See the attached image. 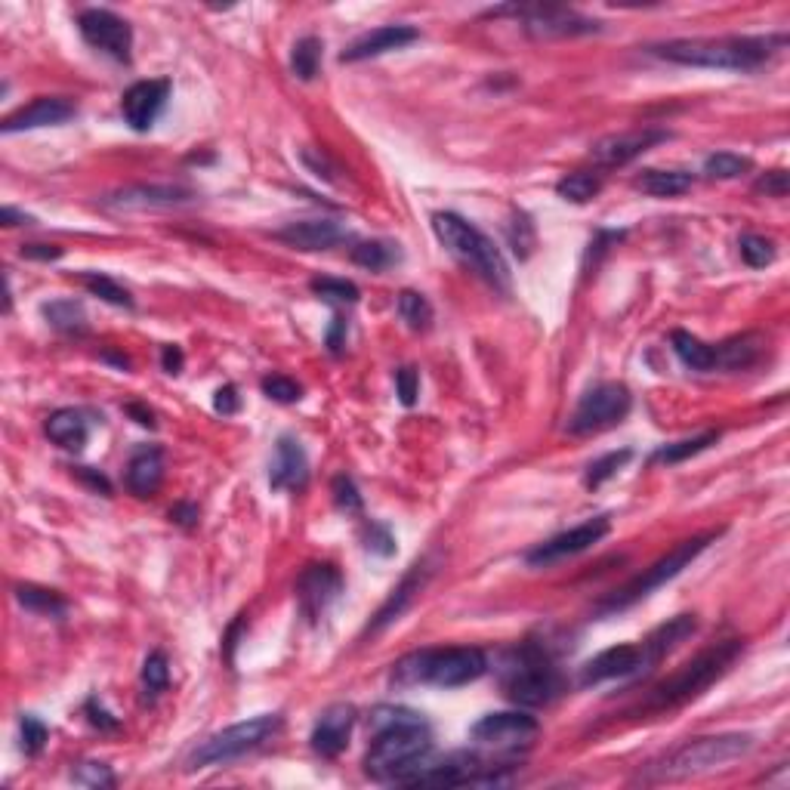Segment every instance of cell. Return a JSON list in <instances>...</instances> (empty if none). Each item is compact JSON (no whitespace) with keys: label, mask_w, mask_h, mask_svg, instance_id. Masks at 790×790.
Segmentation results:
<instances>
[{"label":"cell","mask_w":790,"mask_h":790,"mask_svg":"<svg viewBox=\"0 0 790 790\" xmlns=\"http://www.w3.org/2000/svg\"><path fill=\"white\" fill-rule=\"evenodd\" d=\"M541 726L531 713H522V710H507V713H485L479 723H473L470 729V738L476 744H485V747H494V750H519V747H528Z\"/></svg>","instance_id":"7c38bea8"},{"label":"cell","mask_w":790,"mask_h":790,"mask_svg":"<svg viewBox=\"0 0 790 790\" xmlns=\"http://www.w3.org/2000/svg\"><path fill=\"white\" fill-rule=\"evenodd\" d=\"M695 183V176L686 173V170H658V167H649V170H642L636 179H633V186L645 195H652V198H676V195H686Z\"/></svg>","instance_id":"f1b7e54d"},{"label":"cell","mask_w":790,"mask_h":790,"mask_svg":"<svg viewBox=\"0 0 790 790\" xmlns=\"http://www.w3.org/2000/svg\"><path fill=\"white\" fill-rule=\"evenodd\" d=\"M331 494H334V507L346 516H358L362 513V494H358L355 482L349 476H337L331 482Z\"/></svg>","instance_id":"f6af8a7d"},{"label":"cell","mask_w":790,"mask_h":790,"mask_svg":"<svg viewBox=\"0 0 790 790\" xmlns=\"http://www.w3.org/2000/svg\"><path fill=\"white\" fill-rule=\"evenodd\" d=\"M309 482V457L303 451V445L291 436H281L275 445V460H272V473H269V485L275 491H303Z\"/></svg>","instance_id":"603a6c76"},{"label":"cell","mask_w":790,"mask_h":790,"mask_svg":"<svg viewBox=\"0 0 790 790\" xmlns=\"http://www.w3.org/2000/svg\"><path fill=\"white\" fill-rule=\"evenodd\" d=\"M44 429H47L50 442H56L65 451H81L87 445V439H90V423L75 408H59V411H53L47 417Z\"/></svg>","instance_id":"83f0119b"},{"label":"cell","mask_w":790,"mask_h":790,"mask_svg":"<svg viewBox=\"0 0 790 790\" xmlns=\"http://www.w3.org/2000/svg\"><path fill=\"white\" fill-rule=\"evenodd\" d=\"M670 139L667 130H658V127H642V130H630V133H615V136H605L599 139L596 146L590 149V158L596 167H605V170H615V167H627L630 161H636L639 155H645L652 146L658 142Z\"/></svg>","instance_id":"9a60e30c"},{"label":"cell","mask_w":790,"mask_h":790,"mask_svg":"<svg viewBox=\"0 0 790 790\" xmlns=\"http://www.w3.org/2000/svg\"><path fill=\"white\" fill-rule=\"evenodd\" d=\"M753 747L750 735H704V738H692L686 744H679L673 753L652 766V778L655 781H679V778H692V775H704L713 769H723L726 763L744 757V753Z\"/></svg>","instance_id":"ba28073f"},{"label":"cell","mask_w":790,"mask_h":790,"mask_svg":"<svg viewBox=\"0 0 790 790\" xmlns=\"http://www.w3.org/2000/svg\"><path fill=\"white\" fill-rule=\"evenodd\" d=\"M738 250H741V260H744L750 269L772 266L775 257H778L775 244H772L769 238H763V235H753V232H747V235L738 238Z\"/></svg>","instance_id":"60d3db41"},{"label":"cell","mask_w":790,"mask_h":790,"mask_svg":"<svg viewBox=\"0 0 790 790\" xmlns=\"http://www.w3.org/2000/svg\"><path fill=\"white\" fill-rule=\"evenodd\" d=\"M507 238H510V247L516 250L522 260L531 254V247H534V226H531V220L525 217V213H516V217H513V223L507 226Z\"/></svg>","instance_id":"c3c4849f"},{"label":"cell","mask_w":790,"mask_h":790,"mask_svg":"<svg viewBox=\"0 0 790 790\" xmlns=\"http://www.w3.org/2000/svg\"><path fill=\"white\" fill-rule=\"evenodd\" d=\"M608 528H612V522H608V516H596L584 525H574L556 537H550V541L544 544H537L534 550H528L525 562L534 565V568H541V565H553V562H562L568 556H578L584 550H590L593 544H599L602 537L608 534Z\"/></svg>","instance_id":"5bb4252c"},{"label":"cell","mask_w":790,"mask_h":790,"mask_svg":"<svg viewBox=\"0 0 790 790\" xmlns=\"http://www.w3.org/2000/svg\"><path fill=\"white\" fill-rule=\"evenodd\" d=\"M753 164L750 158L744 155H735V152H716L704 161V176L707 179H735L741 173H747Z\"/></svg>","instance_id":"ee69618b"},{"label":"cell","mask_w":790,"mask_h":790,"mask_svg":"<svg viewBox=\"0 0 790 790\" xmlns=\"http://www.w3.org/2000/svg\"><path fill=\"white\" fill-rule=\"evenodd\" d=\"M630 457H633V451L624 448V451H612V454H605V457L593 460V463L587 466V488H599V485H605L612 476H618V473L624 470V466H627Z\"/></svg>","instance_id":"b9f144b4"},{"label":"cell","mask_w":790,"mask_h":790,"mask_svg":"<svg viewBox=\"0 0 790 790\" xmlns=\"http://www.w3.org/2000/svg\"><path fill=\"white\" fill-rule=\"evenodd\" d=\"M164 482V451L158 445H142L127 463V488L136 497H152Z\"/></svg>","instance_id":"484cf974"},{"label":"cell","mask_w":790,"mask_h":790,"mask_svg":"<svg viewBox=\"0 0 790 790\" xmlns=\"http://www.w3.org/2000/svg\"><path fill=\"white\" fill-rule=\"evenodd\" d=\"M633 408V395L624 383H596L581 395L578 408L568 417L571 436H593L602 429L621 423Z\"/></svg>","instance_id":"30bf717a"},{"label":"cell","mask_w":790,"mask_h":790,"mask_svg":"<svg viewBox=\"0 0 790 790\" xmlns=\"http://www.w3.org/2000/svg\"><path fill=\"white\" fill-rule=\"evenodd\" d=\"M399 260H402L399 244H392V241H358L352 247V263L362 269H371V272H383Z\"/></svg>","instance_id":"836d02e7"},{"label":"cell","mask_w":790,"mask_h":790,"mask_svg":"<svg viewBox=\"0 0 790 790\" xmlns=\"http://www.w3.org/2000/svg\"><path fill=\"white\" fill-rule=\"evenodd\" d=\"M676 358L692 371H716V349L704 340H698L689 331H673L670 337Z\"/></svg>","instance_id":"f546056e"},{"label":"cell","mask_w":790,"mask_h":790,"mask_svg":"<svg viewBox=\"0 0 790 790\" xmlns=\"http://www.w3.org/2000/svg\"><path fill=\"white\" fill-rule=\"evenodd\" d=\"M170 519H173L176 525L192 528V525L198 522V507H192V504H176V507L170 510Z\"/></svg>","instance_id":"91938a15"},{"label":"cell","mask_w":790,"mask_h":790,"mask_svg":"<svg viewBox=\"0 0 790 790\" xmlns=\"http://www.w3.org/2000/svg\"><path fill=\"white\" fill-rule=\"evenodd\" d=\"M263 392L269 395L272 402H278V405H294V402L303 399L300 383H294L291 377H281V374L263 377Z\"/></svg>","instance_id":"bcb514c9"},{"label":"cell","mask_w":790,"mask_h":790,"mask_svg":"<svg viewBox=\"0 0 790 790\" xmlns=\"http://www.w3.org/2000/svg\"><path fill=\"white\" fill-rule=\"evenodd\" d=\"M426 578H429L426 562H417V565L405 574V578H402V584L392 590V596L386 599V605L377 612V618H374V624H371V633L383 630V627L392 624V621H399V615H402L405 608L414 602V596L420 593V587L426 584Z\"/></svg>","instance_id":"4316f807"},{"label":"cell","mask_w":790,"mask_h":790,"mask_svg":"<svg viewBox=\"0 0 790 790\" xmlns=\"http://www.w3.org/2000/svg\"><path fill=\"white\" fill-rule=\"evenodd\" d=\"M716 537H720V531H707V534H695L689 537V541H682L676 544L667 556H661L658 562H652L649 568H642V574H636V578H630L624 587H618L615 593H608L599 605H596V615H615V612H627L630 605L642 602L645 596H652L658 587H664L667 581H673L676 574L682 568H689Z\"/></svg>","instance_id":"52a82bcc"},{"label":"cell","mask_w":790,"mask_h":790,"mask_svg":"<svg viewBox=\"0 0 790 790\" xmlns=\"http://www.w3.org/2000/svg\"><path fill=\"white\" fill-rule=\"evenodd\" d=\"M602 192V179L590 170H578V173H568L556 183V195L571 201V204H587L593 201L596 195Z\"/></svg>","instance_id":"e575fe53"},{"label":"cell","mask_w":790,"mask_h":790,"mask_svg":"<svg viewBox=\"0 0 790 790\" xmlns=\"http://www.w3.org/2000/svg\"><path fill=\"white\" fill-rule=\"evenodd\" d=\"M19 254H22L25 260L50 263V260H59V257H62V247H53V244H22Z\"/></svg>","instance_id":"11a10c76"},{"label":"cell","mask_w":790,"mask_h":790,"mask_svg":"<svg viewBox=\"0 0 790 790\" xmlns=\"http://www.w3.org/2000/svg\"><path fill=\"white\" fill-rule=\"evenodd\" d=\"M757 192H766L769 198H784L787 195V173L784 170H772L766 176L757 179Z\"/></svg>","instance_id":"f5cc1de1"},{"label":"cell","mask_w":790,"mask_h":790,"mask_svg":"<svg viewBox=\"0 0 790 790\" xmlns=\"http://www.w3.org/2000/svg\"><path fill=\"white\" fill-rule=\"evenodd\" d=\"M78 115V105L65 99V96H41L28 105H22L19 112H13L10 118H4L0 130L7 136L22 133V130H41V127H59L65 121H71Z\"/></svg>","instance_id":"ffe728a7"},{"label":"cell","mask_w":790,"mask_h":790,"mask_svg":"<svg viewBox=\"0 0 790 790\" xmlns=\"http://www.w3.org/2000/svg\"><path fill=\"white\" fill-rule=\"evenodd\" d=\"M170 99V81L167 78H158V81H139L133 84L124 99H121V115L124 121L136 130V133H146L155 127V121L161 118L164 105Z\"/></svg>","instance_id":"ac0fdd59"},{"label":"cell","mask_w":790,"mask_h":790,"mask_svg":"<svg viewBox=\"0 0 790 790\" xmlns=\"http://www.w3.org/2000/svg\"><path fill=\"white\" fill-rule=\"evenodd\" d=\"M170 682V667H167V658L164 652H152L142 664V692H146L149 701H155Z\"/></svg>","instance_id":"7bdbcfd3"},{"label":"cell","mask_w":790,"mask_h":790,"mask_svg":"<svg viewBox=\"0 0 790 790\" xmlns=\"http://www.w3.org/2000/svg\"><path fill=\"white\" fill-rule=\"evenodd\" d=\"M716 442H720V433H713V429H710V433H701V436H692V439H682V442L658 448L652 460H658V463H682L689 457H698L701 451H707Z\"/></svg>","instance_id":"8d00e7d4"},{"label":"cell","mask_w":790,"mask_h":790,"mask_svg":"<svg viewBox=\"0 0 790 790\" xmlns=\"http://www.w3.org/2000/svg\"><path fill=\"white\" fill-rule=\"evenodd\" d=\"M787 44L784 34H729V38H682L652 47V56L692 65V68H726V71H753L766 65Z\"/></svg>","instance_id":"7a4b0ae2"},{"label":"cell","mask_w":790,"mask_h":790,"mask_svg":"<svg viewBox=\"0 0 790 790\" xmlns=\"http://www.w3.org/2000/svg\"><path fill=\"white\" fill-rule=\"evenodd\" d=\"M309 287L318 300L340 303V306H352V303H358V297H362V291H358V287L346 278H312Z\"/></svg>","instance_id":"ab89813d"},{"label":"cell","mask_w":790,"mask_h":790,"mask_svg":"<svg viewBox=\"0 0 790 790\" xmlns=\"http://www.w3.org/2000/svg\"><path fill=\"white\" fill-rule=\"evenodd\" d=\"M275 238L297 250H331L349 241V232L334 220H300V223H287L284 229H278Z\"/></svg>","instance_id":"cb8c5ba5"},{"label":"cell","mask_w":790,"mask_h":790,"mask_svg":"<svg viewBox=\"0 0 790 790\" xmlns=\"http://www.w3.org/2000/svg\"><path fill=\"white\" fill-rule=\"evenodd\" d=\"M395 306H399V315L411 331H426L429 325H433V306H429V300L423 294L402 291Z\"/></svg>","instance_id":"74e56055"},{"label":"cell","mask_w":790,"mask_h":790,"mask_svg":"<svg viewBox=\"0 0 790 790\" xmlns=\"http://www.w3.org/2000/svg\"><path fill=\"white\" fill-rule=\"evenodd\" d=\"M741 652H744L741 639H726L720 645H713V649L701 652L689 664H682L673 676L658 682L649 695V701H645V710H673V707L689 704L692 698L707 692L713 682L735 664V658Z\"/></svg>","instance_id":"8992f818"},{"label":"cell","mask_w":790,"mask_h":790,"mask_svg":"<svg viewBox=\"0 0 790 790\" xmlns=\"http://www.w3.org/2000/svg\"><path fill=\"white\" fill-rule=\"evenodd\" d=\"M75 476L84 479L90 488H96V491H102V494H112V482L105 479L102 473H96L93 466H75Z\"/></svg>","instance_id":"9f6ffc18"},{"label":"cell","mask_w":790,"mask_h":790,"mask_svg":"<svg viewBox=\"0 0 790 790\" xmlns=\"http://www.w3.org/2000/svg\"><path fill=\"white\" fill-rule=\"evenodd\" d=\"M352 726H355V707L352 704H331L325 713L318 716V723L312 729V750L318 757L334 760L346 750L349 738H352Z\"/></svg>","instance_id":"7402d4cb"},{"label":"cell","mask_w":790,"mask_h":790,"mask_svg":"<svg viewBox=\"0 0 790 790\" xmlns=\"http://www.w3.org/2000/svg\"><path fill=\"white\" fill-rule=\"evenodd\" d=\"M365 550L374 553V556H392L395 553V537L386 525L380 522H371L365 528Z\"/></svg>","instance_id":"681fc988"},{"label":"cell","mask_w":790,"mask_h":790,"mask_svg":"<svg viewBox=\"0 0 790 790\" xmlns=\"http://www.w3.org/2000/svg\"><path fill=\"white\" fill-rule=\"evenodd\" d=\"M636 673H642V649L633 642H627V645H612V649H605L596 658H590L581 667L578 682L584 689H590V686H602V682L636 676Z\"/></svg>","instance_id":"d6986e66"},{"label":"cell","mask_w":790,"mask_h":790,"mask_svg":"<svg viewBox=\"0 0 790 790\" xmlns=\"http://www.w3.org/2000/svg\"><path fill=\"white\" fill-rule=\"evenodd\" d=\"M417 386H420V377L414 368H399L395 371V389H399V399L402 405H414L417 402Z\"/></svg>","instance_id":"816d5d0a"},{"label":"cell","mask_w":790,"mask_h":790,"mask_svg":"<svg viewBox=\"0 0 790 790\" xmlns=\"http://www.w3.org/2000/svg\"><path fill=\"white\" fill-rule=\"evenodd\" d=\"M513 13L516 19H522L525 31L534 34V38H578V34H593L602 28V22L596 19H587L574 10H565V7H500L494 10L491 16H507Z\"/></svg>","instance_id":"8fae6325"},{"label":"cell","mask_w":790,"mask_h":790,"mask_svg":"<svg viewBox=\"0 0 790 790\" xmlns=\"http://www.w3.org/2000/svg\"><path fill=\"white\" fill-rule=\"evenodd\" d=\"M433 232L448 254L457 263H463L476 278H482L488 287H494L500 294L510 291V269L504 257H500V250L494 247V241L482 229H476L470 220H463L460 213L442 210V213H433Z\"/></svg>","instance_id":"277c9868"},{"label":"cell","mask_w":790,"mask_h":790,"mask_svg":"<svg viewBox=\"0 0 790 790\" xmlns=\"http://www.w3.org/2000/svg\"><path fill=\"white\" fill-rule=\"evenodd\" d=\"M87 713H90V723H93V726H99V729H105V732L118 729V720H112V716L105 713L96 701H87Z\"/></svg>","instance_id":"680465c9"},{"label":"cell","mask_w":790,"mask_h":790,"mask_svg":"<svg viewBox=\"0 0 790 790\" xmlns=\"http://www.w3.org/2000/svg\"><path fill=\"white\" fill-rule=\"evenodd\" d=\"M81 284L87 287V291L105 303H112V306H121V309H133V297L127 287H121L115 278L109 275H102V272H81Z\"/></svg>","instance_id":"d590c367"},{"label":"cell","mask_w":790,"mask_h":790,"mask_svg":"<svg viewBox=\"0 0 790 790\" xmlns=\"http://www.w3.org/2000/svg\"><path fill=\"white\" fill-rule=\"evenodd\" d=\"M716 349V368H726V371H738V368H747L753 358L760 355V337L757 334H741V337H732V340H723Z\"/></svg>","instance_id":"4dcf8cb0"},{"label":"cell","mask_w":790,"mask_h":790,"mask_svg":"<svg viewBox=\"0 0 790 790\" xmlns=\"http://www.w3.org/2000/svg\"><path fill=\"white\" fill-rule=\"evenodd\" d=\"M414 41H420V31L411 25H380L374 31L358 34V38L340 53V62H365V59H377L386 56L392 50H405Z\"/></svg>","instance_id":"44dd1931"},{"label":"cell","mask_w":790,"mask_h":790,"mask_svg":"<svg viewBox=\"0 0 790 790\" xmlns=\"http://www.w3.org/2000/svg\"><path fill=\"white\" fill-rule=\"evenodd\" d=\"M695 630H698L695 615H676L667 624H661L658 630H652L649 636L639 642V649H642V670L655 667L664 655H670L676 645L686 642Z\"/></svg>","instance_id":"d4e9b609"},{"label":"cell","mask_w":790,"mask_h":790,"mask_svg":"<svg viewBox=\"0 0 790 790\" xmlns=\"http://www.w3.org/2000/svg\"><path fill=\"white\" fill-rule=\"evenodd\" d=\"M78 31H81V38L105 53V56H112L115 62H130V50H133V28L112 10H84L78 16Z\"/></svg>","instance_id":"4fadbf2b"},{"label":"cell","mask_w":790,"mask_h":790,"mask_svg":"<svg viewBox=\"0 0 790 790\" xmlns=\"http://www.w3.org/2000/svg\"><path fill=\"white\" fill-rule=\"evenodd\" d=\"M16 599H19V605H25L28 612H34V615L62 618L68 612V602L56 590L38 587V584H19L16 587Z\"/></svg>","instance_id":"d6a6232c"},{"label":"cell","mask_w":790,"mask_h":790,"mask_svg":"<svg viewBox=\"0 0 790 790\" xmlns=\"http://www.w3.org/2000/svg\"><path fill=\"white\" fill-rule=\"evenodd\" d=\"M71 778L87 784V787H112L115 784V775L105 763H81L75 772H71Z\"/></svg>","instance_id":"f907efd6"},{"label":"cell","mask_w":790,"mask_h":790,"mask_svg":"<svg viewBox=\"0 0 790 790\" xmlns=\"http://www.w3.org/2000/svg\"><path fill=\"white\" fill-rule=\"evenodd\" d=\"M321 65V41L318 38H300L291 50V71L300 81H312Z\"/></svg>","instance_id":"f35d334b"},{"label":"cell","mask_w":790,"mask_h":790,"mask_svg":"<svg viewBox=\"0 0 790 790\" xmlns=\"http://www.w3.org/2000/svg\"><path fill=\"white\" fill-rule=\"evenodd\" d=\"M488 673V655L476 645H448V649H420L392 667L395 686H439L460 689Z\"/></svg>","instance_id":"3957f363"},{"label":"cell","mask_w":790,"mask_h":790,"mask_svg":"<svg viewBox=\"0 0 790 790\" xmlns=\"http://www.w3.org/2000/svg\"><path fill=\"white\" fill-rule=\"evenodd\" d=\"M195 198L192 189L186 186H127L112 195H105L99 204L105 210L115 213H133V210H170V207H183Z\"/></svg>","instance_id":"2e32d148"},{"label":"cell","mask_w":790,"mask_h":790,"mask_svg":"<svg viewBox=\"0 0 790 790\" xmlns=\"http://www.w3.org/2000/svg\"><path fill=\"white\" fill-rule=\"evenodd\" d=\"M343 334H346V321L337 315V318H334V325H331V334H328V346H331V352H340V349H343Z\"/></svg>","instance_id":"6125c7cd"},{"label":"cell","mask_w":790,"mask_h":790,"mask_svg":"<svg viewBox=\"0 0 790 790\" xmlns=\"http://www.w3.org/2000/svg\"><path fill=\"white\" fill-rule=\"evenodd\" d=\"M183 362H186V355H183V349H179V346H164L161 349V365H164L167 374L176 377L179 371H183Z\"/></svg>","instance_id":"6f0895ef"},{"label":"cell","mask_w":790,"mask_h":790,"mask_svg":"<svg viewBox=\"0 0 790 790\" xmlns=\"http://www.w3.org/2000/svg\"><path fill=\"white\" fill-rule=\"evenodd\" d=\"M343 593V574L331 562L309 565L297 581V599L309 621H318Z\"/></svg>","instance_id":"e0dca14e"},{"label":"cell","mask_w":790,"mask_h":790,"mask_svg":"<svg viewBox=\"0 0 790 790\" xmlns=\"http://www.w3.org/2000/svg\"><path fill=\"white\" fill-rule=\"evenodd\" d=\"M19 735H22V750L28 753V757H38L47 744V726L38 720V716H22Z\"/></svg>","instance_id":"7dc6e473"},{"label":"cell","mask_w":790,"mask_h":790,"mask_svg":"<svg viewBox=\"0 0 790 790\" xmlns=\"http://www.w3.org/2000/svg\"><path fill=\"white\" fill-rule=\"evenodd\" d=\"M47 325L59 334H84L87 331V312L78 300H53L41 306Z\"/></svg>","instance_id":"1f68e13d"},{"label":"cell","mask_w":790,"mask_h":790,"mask_svg":"<svg viewBox=\"0 0 790 790\" xmlns=\"http://www.w3.org/2000/svg\"><path fill=\"white\" fill-rule=\"evenodd\" d=\"M0 223H4V226H31L34 217H28V213H19L16 207H4V210H0Z\"/></svg>","instance_id":"94428289"},{"label":"cell","mask_w":790,"mask_h":790,"mask_svg":"<svg viewBox=\"0 0 790 790\" xmlns=\"http://www.w3.org/2000/svg\"><path fill=\"white\" fill-rule=\"evenodd\" d=\"M213 408H217L220 414H235L238 408H241V399H238V389L232 386V383H226V386H220L217 389V395H213Z\"/></svg>","instance_id":"db71d44e"},{"label":"cell","mask_w":790,"mask_h":790,"mask_svg":"<svg viewBox=\"0 0 790 790\" xmlns=\"http://www.w3.org/2000/svg\"><path fill=\"white\" fill-rule=\"evenodd\" d=\"M500 686L519 707H544L562 692V673L544 645L522 642L500 661Z\"/></svg>","instance_id":"5b68a950"},{"label":"cell","mask_w":790,"mask_h":790,"mask_svg":"<svg viewBox=\"0 0 790 790\" xmlns=\"http://www.w3.org/2000/svg\"><path fill=\"white\" fill-rule=\"evenodd\" d=\"M127 414H133V417H136V423H142V426H155V417H152V411H146V408H139V405H127Z\"/></svg>","instance_id":"be15d7a7"},{"label":"cell","mask_w":790,"mask_h":790,"mask_svg":"<svg viewBox=\"0 0 790 790\" xmlns=\"http://www.w3.org/2000/svg\"><path fill=\"white\" fill-rule=\"evenodd\" d=\"M377 738L365 753V772L374 781L405 784L433 753V732L423 713L408 707H377L371 713Z\"/></svg>","instance_id":"6da1fadb"},{"label":"cell","mask_w":790,"mask_h":790,"mask_svg":"<svg viewBox=\"0 0 790 790\" xmlns=\"http://www.w3.org/2000/svg\"><path fill=\"white\" fill-rule=\"evenodd\" d=\"M281 726H284L281 713H263L247 723H235L217 735H210L201 747H195V753L189 757V766L207 769V766H226L232 760H241L247 753L269 744L281 732Z\"/></svg>","instance_id":"9c48e42d"}]
</instances>
